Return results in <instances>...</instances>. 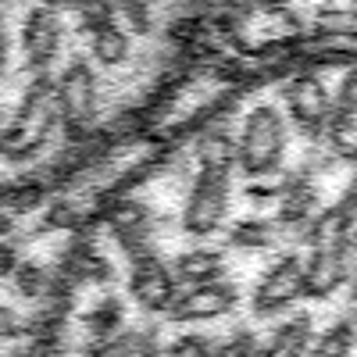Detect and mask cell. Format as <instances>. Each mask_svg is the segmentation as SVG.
<instances>
[{"label":"cell","instance_id":"4","mask_svg":"<svg viewBox=\"0 0 357 357\" xmlns=\"http://www.w3.org/2000/svg\"><path fill=\"white\" fill-rule=\"evenodd\" d=\"M354 264V236H340L333 243L311 247V257L301 264V286L307 296H333L347 279Z\"/></svg>","mask_w":357,"mask_h":357},{"label":"cell","instance_id":"11","mask_svg":"<svg viewBox=\"0 0 357 357\" xmlns=\"http://www.w3.org/2000/svg\"><path fill=\"white\" fill-rule=\"evenodd\" d=\"M129 50H132V40L118 22L97 29V33L89 36V54H93V61L104 65V68H118L122 61H129Z\"/></svg>","mask_w":357,"mask_h":357},{"label":"cell","instance_id":"12","mask_svg":"<svg viewBox=\"0 0 357 357\" xmlns=\"http://www.w3.org/2000/svg\"><path fill=\"white\" fill-rule=\"evenodd\" d=\"M122 318H126V307H122V301L118 296H104V301L89 311L82 321H86V329H89V336H97L100 343L107 340V336H114L118 329H122Z\"/></svg>","mask_w":357,"mask_h":357},{"label":"cell","instance_id":"3","mask_svg":"<svg viewBox=\"0 0 357 357\" xmlns=\"http://www.w3.org/2000/svg\"><path fill=\"white\" fill-rule=\"evenodd\" d=\"M97 100H100V82H97L93 65L86 57H72L65 72L54 79V107L61 114L68 139L86 136V122L97 114Z\"/></svg>","mask_w":357,"mask_h":357},{"label":"cell","instance_id":"10","mask_svg":"<svg viewBox=\"0 0 357 357\" xmlns=\"http://www.w3.org/2000/svg\"><path fill=\"white\" fill-rule=\"evenodd\" d=\"M307 343H311V318L301 314V318L282 321L279 329L254 350V357H304Z\"/></svg>","mask_w":357,"mask_h":357},{"label":"cell","instance_id":"27","mask_svg":"<svg viewBox=\"0 0 357 357\" xmlns=\"http://www.w3.org/2000/svg\"><path fill=\"white\" fill-rule=\"evenodd\" d=\"M136 357H161V350H158V343L151 340V333H146V340H143V347H139Z\"/></svg>","mask_w":357,"mask_h":357},{"label":"cell","instance_id":"23","mask_svg":"<svg viewBox=\"0 0 357 357\" xmlns=\"http://www.w3.org/2000/svg\"><path fill=\"white\" fill-rule=\"evenodd\" d=\"M18 264V250L11 243H0V275H11Z\"/></svg>","mask_w":357,"mask_h":357},{"label":"cell","instance_id":"18","mask_svg":"<svg viewBox=\"0 0 357 357\" xmlns=\"http://www.w3.org/2000/svg\"><path fill=\"white\" fill-rule=\"evenodd\" d=\"M11 279H15V289L25 296V301H36V296H43V289H47V272L36 261H18Z\"/></svg>","mask_w":357,"mask_h":357},{"label":"cell","instance_id":"8","mask_svg":"<svg viewBox=\"0 0 357 357\" xmlns=\"http://www.w3.org/2000/svg\"><path fill=\"white\" fill-rule=\"evenodd\" d=\"M301 293H304V286H301V257L286 254L282 261H275L272 268H268V275L261 279V286L254 293V311L257 314H275V311L289 307Z\"/></svg>","mask_w":357,"mask_h":357},{"label":"cell","instance_id":"17","mask_svg":"<svg viewBox=\"0 0 357 357\" xmlns=\"http://www.w3.org/2000/svg\"><path fill=\"white\" fill-rule=\"evenodd\" d=\"M114 4V15H122L129 33L136 36H146L154 29V15H151V0H111Z\"/></svg>","mask_w":357,"mask_h":357},{"label":"cell","instance_id":"1","mask_svg":"<svg viewBox=\"0 0 357 357\" xmlns=\"http://www.w3.org/2000/svg\"><path fill=\"white\" fill-rule=\"evenodd\" d=\"M232 165H236V143L225 132L207 139L200 175L193 178V190H190L186 207H183V229L190 236L215 232L218 222L225 218V207H229V172H232Z\"/></svg>","mask_w":357,"mask_h":357},{"label":"cell","instance_id":"19","mask_svg":"<svg viewBox=\"0 0 357 357\" xmlns=\"http://www.w3.org/2000/svg\"><path fill=\"white\" fill-rule=\"evenodd\" d=\"M236 243L243 247H268L272 243V225H268L264 218H247L243 225H236Z\"/></svg>","mask_w":357,"mask_h":357},{"label":"cell","instance_id":"13","mask_svg":"<svg viewBox=\"0 0 357 357\" xmlns=\"http://www.w3.org/2000/svg\"><path fill=\"white\" fill-rule=\"evenodd\" d=\"M222 275V261L215 250H193L178 261V279L183 282H193V286H204V282H215Z\"/></svg>","mask_w":357,"mask_h":357},{"label":"cell","instance_id":"2","mask_svg":"<svg viewBox=\"0 0 357 357\" xmlns=\"http://www.w3.org/2000/svg\"><path fill=\"white\" fill-rule=\"evenodd\" d=\"M282 151H286V122H282L279 107L257 104L247 114L240 139H236V165L250 178H261V175L279 168Z\"/></svg>","mask_w":357,"mask_h":357},{"label":"cell","instance_id":"15","mask_svg":"<svg viewBox=\"0 0 357 357\" xmlns=\"http://www.w3.org/2000/svg\"><path fill=\"white\" fill-rule=\"evenodd\" d=\"M350 350H354V325L350 318H343L307 350V357H350Z\"/></svg>","mask_w":357,"mask_h":357},{"label":"cell","instance_id":"25","mask_svg":"<svg viewBox=\"0 0 357 357\" xmlns=\"http://www.w3.org/2000/svg\"><path fill=\"white\" fill-rule=\"evenodd\" d=\"M15 333H18V318H15V311L0 307V336H15Z\"/></svg>","mask_w":357,"mask_h":357},{"label":"cell","instance_id":"5","mask_svg":"<svg viewBox=\"0 0 357 357\" xmlns=\"http://www.w3.org/2000/svg\"><path fill=\"white\" fill-rule=\"evenodd\" d=\"M65 43V22L57 11L33 4L22 18V54H25V65L33 68L36 75H47V68L57 61Z\"/></svg>","mask_w":357,"mask_h":357},{"label":"cell","instance_id":"26","mask_svg":"<svg viewBox=\"0 0 357 357\" xmlns=\"http://www.w3.org/2000/svg\"><path fill=\"white\" fill-rule=\"evenodd\" d=\"M8 57H11V36H8V29L0 25V75L8 72Z\"/></svg>","mask_w":357,"mask_h":357},{"label":"cell","instance_id":"28","mask_svg":"<svg viewBox=\"0 0 357 357\" xmlns=\"http://www.w3.org/2000/svg\"><path fill=\"white\" fill-rule=\"evenodd\" d=\"M40 4H43V8H50V11H57V15H61L65 8H72V4H75V0H40Z\"/></svg>","mask_w":357,"mask_h":357},{"label":"cell","instance_id":"9","mask_svg":"<svg viewBox=\"0 0 357 357\" xmlns=\"http://www.w3.org/2000/svg\"><path fill=\"white\" fill-rule=\"evenodd\" d=\"M236 307V289L229 282H204L193 286L190 293H175L172 301V318L175 321H204V318H218Z\"/></svg>","mask_w":357,"mask_h":357},{"label":"cell","instance_id":"7","mask_svg":"<svg viewBox=\"0 0 357 357\" xmlns=\"http://www.w3.org/2000/svg\"><path fill=\"white\" fill-rule=\"evenodd\" d=\"M129 293L146 311H168L175 301V279L154 254H143V257H132Z\"/></svg>","mask_w":357,"mask_h":357},{"label":"cell","instance_id":"6","mask_svg":"<svg viewBox=\"0 0 357 357\" xmlns=\"http://www.w3.org/2000/svg\"><path fill=\"white\" fill-rule=\"evenodd\" d=\"M282 97H286V107H289V118H293L296 129H301L304 136H311V139L325 136V122H329L333 97H329V89L321 86L318 75H311V72L293 75L286 82Z\"/></svg>","mask_w":357,"mask_h":357},{"label":"cell","instance_id":"30","mask_svg":"<svg viewBox=\"0 0 357 357\" xmlns=\"http://www.w3.org/2000/svg\"><path fill=\"white\" fill-rule=\"evenodd\" d=\"M0 4H8V0H0Z\"/></svg>","mask_w":357,"mask_h":357},{"label":"cell","instance_id":"16","mask_svg":"<svg viewBox=\"0 0 357 357\" xmlns=\"http://www.w3.org/2000/svg\"><path fill=\"white\" fill-rule=\"evenodd\" d=\"M72 11L79 18V29L89 33V36H93L97 29H104V25H114V18H118L111 0H75Z\"/></svg>","mask_w":357,"mask_h":357},{"label":"cell","instance_id":"29","mask_svg":"<svg viewBox=\"0 0 357 357\" xmlns=\"http://www.w3.org/2000/svg\"><path fill=\"white\" fill-rule=\"evenodd\" d=\"M11 229H15V222H11L8 215H0V236H8Z\"/></svg>","mask_w":357,"mask_h":357},{"label":"cell","instance_id":"20","mask_svg":"<svg viewBox=\"0 0 357 357\" xmlns=\"http://www.w3.org/2000/svg\"><path fill=\"white\" fill-rule=\"evenodd\" d=\"M211 350H215L211 340L200 336V333H193V336H178V340L168 347V357H211Z\"/></svg>","mask_w":357,"mask_h":357},{"label":"cell","instance_id":"22","mask_svg":"<svg viewBox=\"0 0 357 357\" xmlns=\"http://www.w3.org/2000/svg\"><path fill=\"white\" fill-rule=\"evenodd\" d=\"M254 350H257L254 336H250V333H240V336H232L229 343L215 347L211 357H254Z\"/></svg>","mask_w":357,"mask_h":357},{"label":"cell","instance_id":"24","mask_svg":"<svg viewBox=\"0 0 357 357\" xmlns=\"http://www.w3.org/2000/svg\"><path fill=\"white\" fill-rule=\"evenodd\" d=\"M72 218H75V211L68 204H57L54 211H50V218H47V225H72Z\"/></svg>","mask_w":357,"mask_h":357},{"label":"cell","instance_id":"14","mask_svg":"<svg viewBox=\"0 0 357 357\" xmlns=\"http://www.w3.org/2000/svg\"><path fill=\"white\" fill-rule=\"evenodd\" d=\"M318 204V190L307 183V178H301V183H289V193L282 197V207H279V218L286 225H296L304 222L311 215V207Z\"/></svg>","mask_w":357,"mask_h":357},{"label":"cell","instance_id":"21","mask_svg":"<svg viewBox=\"0 0 357 357\" xmlns=\"http://www.w3.org/2000/svg\"><path fill=\"white\" fill-rule=\"evenodd\" d=\"M82 275L89 282H97V286H107V282H114V264L107 257H100V254H89L86 264H82Z\"/></svg>","mask_w":357,"mask_h":357}]
</instances>
